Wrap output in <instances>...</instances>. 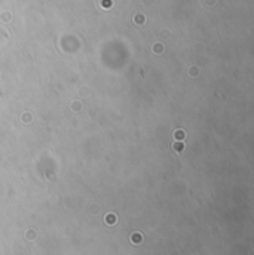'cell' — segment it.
Here are the masks:
<instances>
[{"mask_svg": "<svg viewBox=\"0 0 254 255\" xmlns=\"http://www.w3.org/2000/svg\"><path fill=\"white\" fill-rule=\"evenodd\" d=\"M107 223H109V224H114V223H116V215L109 214V215H107Z\"/></svg>", "mask_w": 254, "mask_h": 255, "instance_id": "obj_1", "label": "cell"}, {"mask_svg": "<svg viewBox=\"0 0 254 255\" xmlns=\"http://www.w3.org/2000/svg\"><path fill=\"white\" fill-rule=\"evenodd\" d=\"M140 240H141V235H140V233L132 235V242H134V243H140Z\"/></svg>", "mask_w": 254, "mask_h": 255, "instance_id": "obj_2", "label": "cell"}]
</instances>
